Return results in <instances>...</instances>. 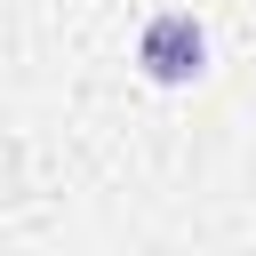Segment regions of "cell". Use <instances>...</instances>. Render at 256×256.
I'll list each match as a JSON object with an SVG mask.
<instances>
[{
  "instance_id": "6da1fadb",
  "label": "cell",
  "mask_w": 256,
  "mask_h": 256,
  "mask_svg": "<svg viewBox=\"0 0 256 256\" xmlns=\"http://www.w3.org/2000/svg\"><path fill=\"white\" fill-rule=\"evenodd\" d=\"M136 64H144V80H160V88H192V80L208 72V24H200L192 8H160V16L136 32Z\"/></svg>"
}]
</instances>
